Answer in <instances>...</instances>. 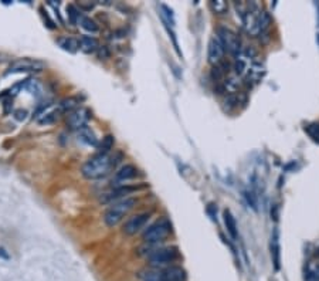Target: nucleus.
I'll use <instances>...</instances> for the list:
<instances>
[{
    "mask_svg": "<svg viewBox=\"0 0 319 281\" xmlns=\"http://www.w3.org/2000/svg\"><path fill=\"white\" fill-rule=\"evenodd\" d=\"M112 166H114V161L110 155L97 154L82 165L81 173L85 179L97 181L107 176Z\"/></svg>",
    "mask_w": 319,
    "mask_h": 281,
    "instance_id": "nucleus-1",
    "label": "nucleus"
},
{
    "mask_svg": "<svg viewBox=\"0 0 319 281\" xmlns=\"http://www.w3.org/2000/svg\"><path fill=\"white\" fill-rule=\"evenodd\" d=\"M138 200L135 198H125V199L117 200L111 203V206L104 213V222L108 227L117 226L121 223L128 213L135 208Z\"/></svg>",
    "mask_w": 319,
    "mask_h": 281,
    "instance_id": "nucleus-2",
    "label": "nucleus"
},
{
    "mask_svg": "<svg viewBox=\"0 0 319 281\" xmlns=\"http://www.w3.org/2000/svg\"><path fill=\"white\" fill-rule=\"evenodd\" d=\"M172 233V223L166 218L159 219L154 222L151 226H148L142 233V239L146 245L158 246L164 242Z\"/></svg>",
    "mask_w": 319,
    "mask_h": 281,
    "instance_id": "nucleus-3",
    "label": "nucleus"
},
{
    "mask_svg": "<svg viewBox=\"0 0 319 281\" xmlns=\"http://www.w3.org/2000/svg\"><path fill=\"white\" fill-rule=\"evenodd\" d=\"M179 259V249L174 246H164V247H156L151 250L148 254V263L152 267L160 269V267H169Z\"/></svg>",
    "mask_w": 319,
    "mask_h": 281,
    "instance_id": "nucleus-4",
    "label": "nucleus"
},
{
    "mask_svg": "<svg viewBox=\"0 0 319 281\" xmlns=\"http://www.w3.org/2000/svg\"><path fill=\"white\" fill-rule=\"evenodd\" d=\"M216 37L220 40L224 51H228L233 55H238V53H240V38L233 30L227 27H219Z\"/></svg>",
    "mask_w": 319,
    "mask_h": 281,
    "instance_id": "nucleus-5",
    "label": "nucleus"
},
{
    "mask_svg": "<svg viewBox=\"0 0 319 281\" xmlns=\"http://www.w3.org/2000/svg\"><path fill=\"white\" fill-rule=\"evenodd\" d=\"M151 216H152V212H142V213H138L135 216L129 218L124 223V227H122L124 233L128 235V236H134V235H137L139 232L145 230V227L148 225Z\"/></svg>",
    "mask_w": 319,
    "mask_h": 281,
    "instance_id": "nucleus-6",
    "label": "nucleus"
},
{
    "mask_svg": "<svg viewBox=\"0 0 319 281\" xmlns=\"http://www.w3.org/2000/svg\"><path fill=\"white\" fill-rule=\"evenodd\" d=\"M91 118V112L87 108H77L73 112H70V117L67 119V124L71 129L80 131L84 127H87L88 121Z\"/></svg>",
    "mask_w": 319,
    "mask_h": 281,
    "instance_id": "nucleus-7",
    "label": "nucleus"
},
{
    "mask_svg": "<svg viewBox=\"0 0 319 281\" xmlns=\"http://www.w3.org/2000/svg\"><path fill=\"white\" fill-rule=\"evenodd\" d=\"M223 55H224V48L220 40L216 36L211 37L207 45V61L213 65H217L223 61Z\"/></svg>",
    "mask_w": 319,
    "mask_h": 281,
    "instance_id": "nucleus-8",
    "label": "nucleus"
},
{
    "mask_svg": "<svg viewBox=\"0 0 319 281\" xmlns=\"http://www.w3.org/2000/svg\"><path fill=\"white\" fill-rule=\"evenodd\" d=\"M162 281H186V272L180 266H169L160 270Z\"/></svg>",
    "mask_w": 319,
    "mask_h": 281,
    "instance_id": "nucleus-9",
    "label": "nucleus"
},
{
    "mask_svg": "<svg viewBox=\"0 0 319 281\" xmlns=\"http://www.w3.org/2000/svg\"><path fill=\"white\" fill-rule=\"evenodd\" d=\"M40 68H43V63L30 60V58H21L13 64L10 70H13V71H37Z\"/></svg>",
    "mask_w": 319,
    "mask_h": 281,
    "instance_id": "nucleus-10",
    "label": "nucleus"
},
{
    "mask_svg": "<svg viewBox=\"0 0 319 281\" xmlns=\"http://www.w3.org/2000/svg\"><path fill=\"white\" fill-rule=\"evenodd\" d=\"M138 176V168L134 165H124L115 172V181L117 182H128L135 179Z\"/></svg>",
    "mask_w": 319,
    "mask_h": 281,
    "instance_id": "nucleus-11",
    "label": "nucleus"
},
{
    "mask_svg": "<svg viewBox=\"0 0 319 281\" xmlns=\"http://www.w3.org/2000/svg\"><path fill=\"white\" fill-rule=\"evenodd\" d=\"M78 44H80V48L84 53H94V51H97L100 48L98 40L92 36H82L78 40Z\"/></svg>",
    "mask_w": 319,
    "mask_h": 281,
    "instance_id": "nucleus-12",
    "label": "nucleus"
},
{
    "mask_svg": "<svg viewBox=\"0 0 319 281\" xmlns=\"http://www.w3.org/2000/svg\"><path fill=\"white\" fill-rule=\"evenodd\" d=\"M78 139L90 146H98V138L88 127H84L78 131Z\"/></svg>",
    "mask_w": 319,
    "mask_h": 281,
    "instance_id": "nucleus-13",
    "label": "nucleus"
},
{
    "mask_svg": "<svg viewBox=\"0 0 319 281\" xmlns=\"http://www.w3.org/2000/svg\"><path fill=\"white\" fill-rule=\"evenodd\" d=\"M271 240H273L271 242V254H273L274 266H275V270H278L280 269V233L277 229L274 230Z\"/></svg>",
    "mask_w": 319,
    "mask_h": 281,
    "instance_id": "nucleus-14",
    "label": "nucleus"
},
{
    "mask_svg": "<svg viewBox=\"0 0 319 281\" xmlns=\"http://www.w3.org/2000/svg\"><path fill=\"white\" fill-rule=\"evenodd\" d=\"M57 43H58V45H60L63 50L68 51V53H75V51L80 48L78 40H75L73 37H61V38L57 40Z\"/></svg>",
    "mask_w": 319,
    "mask_h": 281,
    "instance_id": "nucleus-15",
    "label": "nucleus"
},
{
    "mask_svg": "<svg viewBox=\"0 0 319 281\" xmlns=\"http://www.w3.org/2000/svg\"><path fill=\"white\" fill-rule=\"evenodd\" d=\"M224 223H226V227H227L230 236L233 239H237V223H236V219L231 215L230 210H224Z\"/></svg>",
    "mask_w": 319,
    "mask_h": 281,
    "instance_id": "nucleus-16",
    "label": "nucleus"
},
{
    "mask_svg": "<svg viewBox=\"0 0 319 281\" xmlns=\"http://www.w3.org/2000/svg\"><path fill=\"white\" fill-rule=\"evenodd\" d=\"M98 148H100V152H98V154L108 155V152L114 148V136L107 135L105 138H102V142L98 145Z\"/></svg>",
    "mask_w": 319,
    "mask_h": 281,
    "instance_id": "nucleus-17",
    "label": "nucleus"
},
{
    "mask_svg": "<svg viewBox=\"0 0 319 281\" xmlns=\"http://www.w3.org/2000/svg\"><path fill=\"white\" fill-rule=\"evenodd\" d=\"M80 24H81V27L84 28V30L90 31V33H97L98 28H100L98 27V24H97V21H94V20L90 17H81Z\"/></svg>",
    "mask_w": 319,
    "mask_h": 281,
    "instance_id": "nucleus-18",
    "label": "nucleus"
},
{
    "mask_svg": "<svg viewBox=\"0 0 319 281\" xmlns=\"http://www.w3.org/2000/svg\"><path fill=\"white\" fill-rule=\"evenodd\" d=\"M210 7H211V10H213L214 13L223 14V13L227 10V3L223 1V0H216V1H211V3H210Z\"/></svg>",
    "mask_w": 319,
    "mask_h": 281,
    "instance_id": "nucleus-19",
    "label": "nucleus"
},
{
    "mask_svg": "<svg viewBox=\"0 0 319 281\" xmlns=\"http://www.w3.org/2000/svg\"><path fill=\"white\" fill-rule=\"evenodd\" d=\"M77 105H78V101L75 100V98H68V100H64L60 104V108H61V111H70V112H73L74 109L78 108Z\"/></svg>",
    "mask_w": 319,
    "mask_h": 281,
    "instance_id": "nucleus-20",
    "label": "nucleus"
},
{
    "mask_svg": "<svg viewBox=\"0 0 319 281\" xmlns=\"http://www.w3.org/2000/svg\"><path fill=\"white\" fill-rule=\"evenodd\" d=\"M67 13H68V16H70V21L75 24L77 21H80L81 20V14H80V11L75 9V6L73 4H70V6H67Z\"/></svg>",
    "mask_w": 319,
    "mask_h": 281,
    "instance_id": "nucleus-21",
    "label": "nucleus"
},
{
    "mask_svg": "<svg viewBox=\"0 0 319 281\" xmlns=\"http://www.w3.org/2000/svg\"><path fill=\"white\" fill-rule=\"evenodd\" d=\"M305 131L310 134V136L314 139V141L319 142V125H317V124L308 125V127L305 128Z\"/></svg>",
    "mask_w": 319,
    "mask_h": 281,
    "instance_id": "nucleus-22",
    "label": "nucleus"
},
{
    "mask_svg": "<svg viewBox=\"0 0 319 281\" xmlns=\"http://www.w3.org/2000/svg\"><path fill=\"white\" fill-rule=\"evenodd\" d=\"M144 281H162L160 279V273L159 272H151L144 277Z\"/></svg>",
    "mask_w": 319,
    "mask_h": 281,
    "instance_id": "nucleus-23",
    "label": "nucleus"
},
{
    "mask_svg": "<svg viewBox=\"0 0 319 281\" xmlns=\"http://www.w3.org/2000/svg\"><path fill=\"white\" fill-rule=\"evenodd\" d=\"M305 281H319V277H314V276L307 274V279H305Z\"/></svg>",
    "mask_w": 319,
    "mask_h": 281,
    "instance_id": "nucleus-24",
    "label": "nucleus"
}]
</instances>
